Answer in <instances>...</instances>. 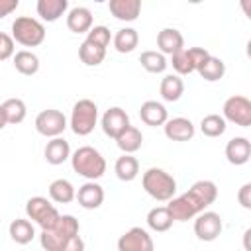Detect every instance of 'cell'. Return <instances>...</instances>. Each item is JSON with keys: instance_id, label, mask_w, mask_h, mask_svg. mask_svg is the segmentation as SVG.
I'll return each mask as SVG.
<instances>
[{"instance_id": "1", "label": "cell", "mask_w": 251, "mask_h": 251, "mask_svg": "<svg viewBox=\"0 0 251 251\" xmlns=\"http://www.w3.org/2000/svg\"><path fill=\"white\" fill-rule=\"evenodd\" d=\"M216 198H218V186L212 180H198L184 194L171 198L167 210L171 212L175 222H186L196 218L200 212H204L210 204L216 202Z\"/></svg>"}, {"instance_id": "2", "label": "cell", "mask_w": 251, "mask_h": 251, "mask_svg": "<svg viewBox=\"0 0 251 251\" xmlns=\"http://www.w3.org/2000/svg\"><path fill=\"white\" fill-rule=\"evenodd\" d=\"M78 229H80L78 220L71 214H63L53 227L41 229V235H39L41 247L45 251H61L69 239L78 235Z\"/></svg>"}, {"instance_id": "3", "label": "cell", "mask_w": 251, "mask_h": 251, "mask_svg": "<svg viewBox=\"0 0 251 251\" xmlns=\"http://www.w3.org/2000/svg\"><path fill=\"white\" fill-rule=\"evenodd\" d=\"M71 165H73V171L86 180H96L106 173V159L98 149L90 145L78 147L71 155Z\"/></svg>"}, {"instance_id": "4", "label": "cell", "mask_w": 251, "mask_h": 251, "mask_svg": "<svg viewBox=\"0 0 251 251\" xmlns=\"http://www.w3.org/2000/svg\"><path fill=\"white\" fill-rule=\"evenodd\" d=\"M141 184L143 190L157 202H169L171 198H175L176 192V180L159 167L147 169L141 176Z\"/></svg>"}, {"instance_id": "5", "label": "cell", "mask_w": 251, "mask_h": 251, "mask_svg": "<svg viewBox=\"0 0 251 251\" xmlns=\"http://www.w3.org/2000/svg\"><path fill=\"white\" fill-rule=\"evenodd\" d=\"M12 39L24 47H37L45 41V25L29 16H20L12 22Z\"/></svg>"}, {"instance_id": "6", "label": "cell", "mask_w": 251, "mask_h": 251, "mask_svg": "<svg viewBox=\"0 0 251 251\" xmlns=\"http://www.w3.org/2000/svg\"><path fill=\"white\" fill-rule=\"evenodd\" d=\"M96 122H98V106L92 100L82 98V100L75 102L73 112H71V120H69V126H71L75 135L82 137V135L92 133L96 127Z\"/></svg>"}, {"instance_id": "7", "label": "cell", "mask_w": 251, "mask_h": 251, "mask_svg": "<svg viewBox=\"0 0 251 251\" xmlns=\"http://www.w3.org/2000/svg\"><path fill=\"white\" fill-rule=\"evenodd\" d=\"M25 214L27 218L37 224L41 229H49L57 224V220L61 218V214L57 212V208L43 196H31L25 202Z\"/></svg>"}, {"instance_id": "8", "label": "cell", "mask_w": 251, "mask_h": 251, "mask_svg": "<svg viewBox=\"0 0 251 251\" xmlns=\"http://www.w3.org/2000/svg\"><path fill=\"white\" fill-rule=\"evenodd\" d=\"M224 120L226 122H231L239 127H249L251 126V102L249 98L245 96H229L226 102H224Z\"/></svg>"}, {"instance_id": "9", "label": "cell", "mask_w": 251, "mask_h": 251, "mask_svg": "<svg viewBox=\"0 0 251 251\" xmlns=\"http://www.w3.org/2000/svg\"><path fill=\"white\" fill-rule=\"evenodd\" d=\"M35 129L43 137H61V133L67 129V118L61 110H43L35 118Z\"/></svg>"}, {"instance_id": "10", "label": "cell", "mask_w": 251, "mask_h": 251, "mask_svg": "<svg viewBox=\"0 0 251 251\" xmlns=\"http://www.w3.org/2000/svg\"><path fill=\"white\" fill-rule=\"evenodd\" d=\"M222 229H224V224H222L220 214H216V212H210V210L206 212L204 210L194 220V233H196V237L200 241H214V239H218Z\"/></svg>"}, {"instance_id": "11", "label": "cell", "mask_w": 251, "mask_h": 251, "mask_svg": "<svg viewBox=\"0 0 251 251\" xmlns=\"http://www.w3.org/2000/svg\"><path fill=\"white\" fill-rule=\"evenodd\" d=\"M118 251H155V243L143 227H131L120 235Z\"/></svg>"}, {"instance_id": "12", "label": "cell", "mask_w": 251, "mask_h": 251, "mask_svg": "<svg viewBox=\"0 0 251 251\" xmlns=\"http://www.w3.org/2000/svg\"><path fill=\"white\" fill-rule=\"evenodd\" d=\"M100 126H102V131H104L108 137L116 139V137H118L124 129H127L131 124H129V116L126 114L124 108L112 106V108H108V110L104 112V116H102V120H100Z\"/></svg>"}, {"instance_id": "13", "label": "cell", "mask_w": 251, "mask_h": 251, "mask_svg": "<svg viewBox=\"0 0 251 251\" xmlns=\"http://www.w3.org/2000/svg\"><path fill=\"white\" fill-rule=\"evenodd\" d=\"M75 198L84 210H96L104 202V188L96 180H88L82 186H78V192Z\"/></svg>"}, {"instance_id": "14", "label": "cell", "mask_w": 251, "mask_h": 251, "mask_svg": "<svg viewBox=\"0 0 251 251\" xmlns=\"http://www.w3.org/2000/svg\"><path fill=\"white\" fill-rule=\"evenodd\" d=\"M165 135L171 139V141H188L194 137L196 133V127L194 124L188 120V118H171L165 122Z\"/></svg>"}, {"instance_id": "15", "label": "cell", "mask_w": 251, "mask_h": 251, "mask_svg": "<svg viewBox=\"0 0 251 251\" xmlns=\"http://www.w3.org/2000/svg\"><path fill=\"white\" fill-rule=\"evenodd\" d=\"M139 118L145 126H151V127H157V126H165V122L169 120V112L167 108L157 102V100H147L141 104L139 108Z\"/></svg>"}, {"instance_id": "16", "label": "cell", "mask_w": 251, "mask_h": 251, "mask_svg": "<svg viewBox=\"0 0 251 251\" xmlns=\"http://www.w3.org/2000/svg\"><path fill=\"white\" fill-rule=\"evenodd\" d=\"M157 47L163 55H175L176 51L184 49V37L175 27H165L157 33Z\"/></svg>"}, {"instance_id": "17", "label": "cell", "mask_w": 251, "mask_h": 251, "mask_svg": "<svg viewBox=\"0 0 251 251\" xmlns=\"http://www.w3.org/2000/svg\"><path fill=\"white\" fill-rule=\"evenodd\" d=\"M251 157V141L247 137H233L226 145V159L231 165H245Z\"/></svg>"}, {"instance_id": "18", "label": "cell", "mask_w": 251, "mask_h": 251, "mask_svg": "<svg viewBox=\"0 0 251 251\" xmlns=\"http://www.w3.org/2000/svg\"><path fill=\"white\" fill-rule=\"evenodd\" d=\"M110 14L120 22H135L141 12L139 0H110Z\"/></svg>"}, {"instance_id": "19", "label": "cell", "mask_w": 251, "mask_h": 251, "mask_svg": "<svg viewBox=\"0 0 251 251\" xmlns=\"http://www.w3.org/2000/svg\"><path fill=\"white\" fill-rule=\"evenodd\" d=\"M67 27L73 33H88L92 27V12L84 6H75L67 14Z\"/></svg>"}, {"instance_id": "20", "label": "cell", "mask_w": 251, "mask_h": 251, "mask_svg": "<svg viewBox=\"0 0 251 251\" xmlns=\"http://www.w3.org/2000/svg\"><path fill=\"white\" fill-rule=\"evenodd\" d=\"M43 155L49 165H61L67 159H71V145L63 137H53L51 141H47Z\"/></svg>"}, {"instance_id": "21", "label": "cell", "mask_w": 251, "mask_h": 251, "mask_svg": "<svg viewBox=\"0 0 251 251\" xmlns=\"http://www.w3.org/2000/svg\"><path fill=\"white\" fill-rule=\"evenodd\" d=\"M37 14L43 22H57L69 8V0H37Z\"/></svg>"}, {"instance_id": "22", "label": "cell", "mask_w": 251, "mask_h": 251, "mask_svg": "<svg viewBox=\"0 0 251 251\" xmlns=\"http://www.w3.org/2000/svg\"><path fill=\"white\" fill-rule=\"evenodd\" d=\"M159 92L165 102H176L184 92V82L178 75H165L161 80Z\"/></svg>"}, {"instance_id": "23", "label": "cell", "mask_w": 251, "mask_h": 251, "mask_svg": "<svg viewBox=\"0 0 251 251\" xmlns=\"http://www.w3.org/2000/svg\"><path fill=\"white\" fill-rule=\"evenodd\" d=\"M114 173L120 180L124 182H131L137 175H139V161L133 157V155H122L116 159V165H114Z\"/></svg>"}, {"instance_id": "24", "label": "cell", "mask_w": 251, "mask_h": 251, "mask_svg": "<svg viewBox=\"0 0 251 251\" xmlns=\"http://www.w3.org/2000/svg\"><path fill=\"white\" fill-rule=\"evenodd\" d=\"M75 196H76V190L73 182L67 178H57L49 184V198L57 204H69L75 200Z\"/></svg>"}, {"instance_id": "25", "label": "cell", "mask_w": 251, "mask_h": 251, "mask_svg": "<svg viewBox=\"0 0 251 251\" xmlns=\"http://www.w3.org/2000/svg\"><path fill=\"white\" fill-rule=\"evenodd\" d=\"M14 67L20 75L24 76H31L39 71V57L33 53V51H27V49H22L18 53H14Z\"/></svg>"}, {"instance_id": "26", "label": "cell", "mask_w": 251, "mask_h": 251, "mask_svg": "<svg viewBox=\"0 0 251 251\" xmlns=\"http://www.w3.org/2000/svg\"><path fill=\"white\" fill-rule=\"evenodd\" d=\"M141 143H143V135H141V131H139L135 126H129L127 129H124V131L116 137V145H118L126 155H131V153H135L137 149H141Z\"/></svg>"}, {"instance_id": "27", "label": "cell", "mask_w": 251, "mask_h": 251, "mask_svg": "<svg viewBox=\"0 0 251 251\" xmlns=\"http://www.w3.org/2000/svg\"><path fill=\"white\" fill-rule=\"evenodd\" d=\"M8 231H10V237H12L18 245H27V243H31V239L35 237L33 224H31L29 220H24V218H16V220L10 224Z\"/></svg>"}, {"instance_id": "28", "label": "cell", "mask_w": 251, "mask_h": 251, "mask_svg": "<svg viewBox=\"0 0 251 251\" xmlns=\"http://www.w3.org/2000/svg\"><path fill=\"white\" fill-rule=\"evenodd\" d=\"M173 222H175V220H173L171 212L167 210V206L151 208L149 214H147V226H149L153 231H157V233H163V231L171 229Z\"/></svg>"}, {"instance_id": "29", "label": "cell", "mask_w": 251, "mask_h": 251, "mask_svg": "<svg viewBox=\"0 0 251 251\" xmlns=\"http://www.w3.org/2000/svg\"><path fill=\"white\" fill-rule=\"evenodd\" d=\"M112 41H114V47L118 53H131L139 43V35L133 27H122L116 31Z\"/></svg>"}, {"instance_id": "30", "label": "cell", "mask_w": 251, "mask_h": 251, "mask_svg": "<svg viewBox=\"0 0 251 251\" xmlns=\"http://www.w3.org/2000/svg\"><path fill=\"white\" fill-rule=\"evenodd\" d=\"M2 110H4V116H6V124H22L25 120V114H27V108H25V102L22 98H8L4 104H2Z\"/></svg>"}, {"instance_id": "31", "label": "cell", "mask_w": 251, "mask_h": 251, "mask_svg": "<svg viewBox=\"0 0 251 251\" xmlns=\"http://www.w3.org/2000/svg\"><path fill=\"white\" fill-rule=\"evenodd\" d=\"M198 75H200L204 80H208V82H216V80H220V78L226 75V63H224L222 59L210 55V57L204 61V65L198 69Z\"/></svg>"}, {"instance_id": "32", "label": "cell", "mask_w": 251, "mask_h": 251, "mask_svg": "<svg viewBox=\"0 0 251 251\" xmlns=\"http://www.w3.org/2000/svg\"><path fill=\"white\" fill-rule=\"evenodd\" d=\"M78 57L86 67H98L106 57V49H102L98 45H92L88 41H82L80 47H78Z\"/></svg>"}, {"instance_id": "33", "label": "cell", "mask_w": 251, "mask_h": 251, "mask_svg": "<svg viewBox=\"0 0 251 251\" xmlns=\"http://www.w3.org/2000/svg\"><path fill=\"white\" fill-rule=\"evenodd\" d=\"M139 63H141V67L147 71V73H153V75H159V73H165V69H167V59H165V55L163 53H159V51H143L141 55H139Z\"/></svg>"}, {"instance_id": "34", "label": "cell", "mask_w": 251, "mask_h": 251, "mask_svg": "<svg viewBox=\"0 0 251 251\" xmlns=\"http://www.w3.org/2000/svg\"><path fill=\"white\" fill-rule=\"evenodd\" d=\"M226 127H227L226 126V120L220 114H208L200 122V131L206 137H220V135H224Z\"/></svg>"}, {"instance_id": "35", "label": "cell", "mask_w": 251, "mask_h": 251, "mask_svg": "<svg viewBox=\"0 0 251 251\" xmlns=\"http://www.w3.org/2000/svg\"><path fill=\"white\" fill-rule=\"evenodd\" d=\"M171 65L176 71V75H190V73H194V65H192V59H190L186 47L176 51L175 55H171Z\"/></svg>"}, {"instance_id": "36", "label": "cell", "mask_w": 251, "mask_h": 251, "mask_svg": "<svg viewBox=\"0 0 251 251\" xmlns=\"http://www.w3.org/2000/svg\"><path fill=\"white\" fill-rule=\"evenodd\" d=\"M84 41L106 49V47L110 45V41H112V33H110V29H108L106 25H94V27H90V31L86 33V39H84Z\"/></svg>"}, {"instance_id": "37", "label": "cell", "mask_w": 251, "mask_h": 251, "mask_svg": "<svg viewBox=\"0 0 251 251\" xmlns=\"http://www.w3.org/2000/svg\"><path fill=\"white\" fill-rule=\"evenodd\" d=\"M14 57V39L8 33H0V61H6Z\"/></svg>"}, {"instance_id": "38", "label": "cell", "mask_w": 251, "mask_h": 251, "mask_svg": "<svg viewBox=\"0 0 251 251\" xmlns=\"http://www.w3.org/2000/svg\"><path fill=\"white\" fill-rule=\"evenodd\" d=\"M188 55H190V59H192L194 71H198V69L204 65V61L210 57V53H208L204 47H190V49H188Z\"/></svg>"}, {"instance_id": "39", "label": "cell", "mask_w": 251, "mask_h": 251, "mask_svg": "<svg viewBox=\"0 0 251 251\" xmlns=\"http://www.w3.org/2000/svg\"><path fill=\"white\" fill-rule=\"evenodd\" d=\"M237 202H239L245 210H251V182H245V184L237 190Z\"/></svg>"}, {"instance_id": "40", "label": "cell", "mask_w": 251, "mask_h": 251, "mask_svg": "<svg viewBox=\"0 0 251 251\" xmlns=\"http://www.w3.org/2000/svg\"><path fill=\"white\" fill-rule=\"evenodd\" d=\"M18 6H20L18 0H0V20L6 18V16H10Z\"/></svg>"}, {"instance_id": "41", "label": "cell", "mask_w": 251, "mask_h": 251, "mask_svg": "<svg viewBox=\"0 0 251 251\" xmlns=\"http://www.w3.org/2000/svg\"><path fill=\"white\" fill-rule=\"evenodd\" d=\"M61 251H84V241H82V237H80V235H75L73 239H69V241L65 243V247H63Z\"/></svg>"}, {"instance_id": "42", "label": "cell", "mask_w": 251, "mask_h": 251, "mask_svg": "<svg viewBox=\"0 0 251 251\" xmlns=\"http://www.w3.org/2000/svg\"><path fill=\"white\" fill-rule=\"evenodd\" d=\"M8 124H6V116H4V110H2V104H0V129H4Z\"/></svg>"}, {"instance_id": "43", "label": "cell", "mask_w": 251, "mask_h": 251, "mask_svg": "<svg viewBox=\"0 0 251 251\" xmlns=\"http://www.w3.org/2000/svg\"><path fill=\"white\" fill-rule=\"evenodd\" d=\"M0 33H2V31H0Z\"/></svg>"}]
</instances>
